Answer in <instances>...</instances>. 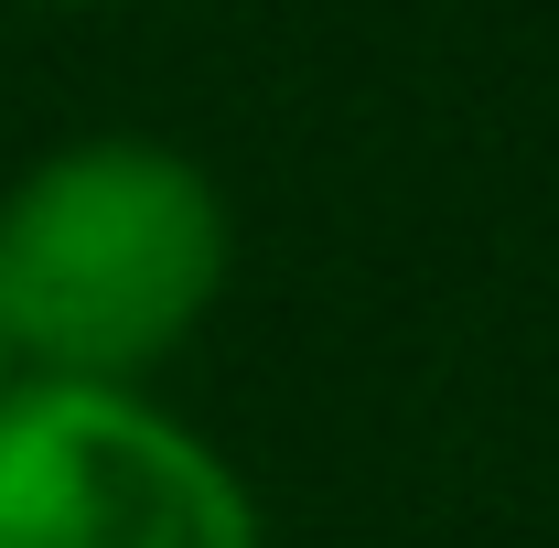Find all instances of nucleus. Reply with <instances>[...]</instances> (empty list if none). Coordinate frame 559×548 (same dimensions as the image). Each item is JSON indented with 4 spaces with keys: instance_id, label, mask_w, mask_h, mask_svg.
<instances>
[{
    "instance_id": "obj_2",
    "label": "nucleus",
    "mask_w": 559,
    "mask_h": 548,
    "mask_svg": "<svg viewBox=\"0 0 559 548\" xmlns=\"http://www.w3.org/2000/svg\"><path fill=\"white\" fill-rule=\"evenodd\" d=\"M0 548H270L259 495L140 388L22 377L0 398Z\"/></svg>"
},
{
    "instance_id": "obj_4",
    "label": "nucleus",
    "mask_w": 559,
    "mask_h": 548,
    "mask_svg": "<svg viewBox=\"0 0 559 548\" xmlns=\"http://www.w3.org/2000/svg\"><path fill=\"white\" fill-rule=\"evenodd\" d=\"M66 11H97V0H66Z\"/></svg>"
},
{
    "instance_id": "obj_3",
    "label": "nucleus",
    "mask_w": 559,
    "mask_h": 548,
    "mask_svg": "<svg viewBox=\"0 0 559 548\" xmlns=\"http://www.w3.org/2000/svg\"><path fill=\"white\" fill-rule=\"evenodd\" d=\"M22 388V355H11V323H0V398Z\"/></svg>"
},
{
    "instance_id": "obj_1",
    "label": "nucleus",
    "mask_w": 559,
    "mask_h": 548,
    "mask_svg": "<svg viewBox=\"0 0 559 548\" xmlns=\"http://www.w3.org/2000/svg\"><path fill=\"white\" fill-rule=\"evenodd\" d=\"M237 226L194 151L97 130L0 194V323L22 377L140 388L226 290Z\"/></svg>"
}]
</instances>
